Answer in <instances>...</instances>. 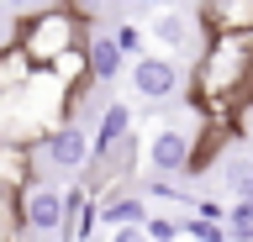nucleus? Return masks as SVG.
I'll use <instances>...</instances> for the list:
<instances>
[{"instance_id": "obj_11", "label": "nucleus", "mask_w": 253, "mask_h": 242, "mask_svg": "<svg viewBox=\"0 0 253 242\" xmlns=\"http://www.w3.org/2000/svg\"><path fill=\"white\" fill-rule=\"evenodd\" d=\"M95 221H100V206H95V195H69V206H63V242H90Z\"/></svg>"}, {"instance_id": "obj_22", "label": "nucleus", "mask_w": 253, "mask_h": 242, "mask_svg": "<svg viewBox=\"0 0 253 242\" xmlns=\"http://www.w3.org/2000/svg\"><path fill=\"white\" fill-rule=\"evenodd\" d=\"M5 5H11V11H27V16H32V11L42 5V0H5Z\"/></svg>"}, {"instance_id": "obj_16", "label": "nucleus", "mask_w": 253, "mask_h": 242, "mask_svg": "<svg viewBox=\"0 0 253 242\" xmlns=\"http://www.w3.org/2000/svg\"><path fill=\"white\" fill-rule=\"evenodd\" d=\"M185 237H195V242H232V232H227V221H211V216H190L185 221Z\"/></svg>"}, {"instance_id": "obj_12", "label": "nucleus", "mask_w": 253, "mask_h": 242, "mask_svg": "<svg viewBox=\"0 0 253 242\" xmlns=\"http://www.w3.org/2000/svg\"><path fill=\"white\" fill-rule=\"evenodd\" d=\"M27 174H32V147L27 142H0V190H16V195H21L32 184Z\"/></svg>"}, {"instance_id": "obj_3", "label": "nucleus", "mask_w": 253, "mask_h": 242, "mask_svg": "<svg viewBox=\"0 0 253 242\" xmlns=\"http://www.w3.org/2000/svg\"><path fill=\"white\" fill-rule=\"evenodd\" d=\"M37 153H42V163H53L63 174H79V169H90V158H95V132H84L79 121H58V127H47Z\"/></svg>"}, {"instance_id": "obj_10", "label": "nucleus", "mask_w": 253, "mask_h": 242, "mask_svg": "<svg viewBox=\"0 0 253 242\" xmlns=\"http://www.w3.org/2000/svg\"><path fill=\"white\" fill-rule=\"evenodd\" d=\"M132 137V105H122V100H111L106 111H100V127H95V158L100 153H111L116 142H126ZM90 158V163H95Z\"/></svg>"}, {"instance_id": "obj_7", "label": "nucleus", "mask_w": 253, "mask_h": 242, "mask_svg": "<svg viewBox=\"0 0 253 242\" xmlns=\"http://www.w3.org/2000/svg\"><path fill=\"white\" fill-rule=\"evenodd\" d=\"M126 64V48L116 42V32H90V79L95 84H116Z\"/></svg>"}, {"instance_id": "obj_23", "label": "nucleus", "mask_w": 253, "mask_h": 242, "mask_svg": "<svg viewBox=\"0 0 253 242\" xmlns=\"http://www.w3.org/2000/svg\"><path fill=\"white\" fill-rule=\"evenodd\" d=\"M137 5H164V0H137Z\"/></svg>"}, {"instance_id": "obj_19", "label": "nucleus", "mask_w": 253, "mask_h": 242, "mask_svg": "<svg viewBox=\"0 0 253 242\" xmlns=\"http://www.w3.org/2000/svg\"><path fill=\"white\" fill-rule=\"evenodd\" d=\"M106 242H153V237H148V226H111Z\"/></svg>"}, {"instance_id": "obj_15", "label": "nucleus", "mask_w": 253, "mask_h": 242, "mask_svg": "<svg viewBox=\"0 0 253 242\" xmlns=\"http://www.w3.org/2000/svg\"><path fill=\"white\" fill-rule=\"evenodd\" d=\"M227 232H232V242H253V200L237 195L227 206Z\"/></svg>"}, {"instance_id": "obj_20", "label": "nucleus", "mask_w": 253, "mask_h": 242, "mask_svg": "<svg viewBox=\"0 0 253 242\" xmlns=\"http://www.w3.org/2000/svg\"><path fill=\"white\" fill-rule=\"evenodd\" d=\"M116 42H122L126 53H137V48H142V32L132 27V21H122V27H116Z\"/></svg>"}, {"instance_id": "obj_8", "label": "nucleus", "mask_w": 253, "mask_h": 242, "mask_svg": "<svg viewBox=\"0 0 253 242\" xmlns=\"http://www.w3.org/2000/svg\"><path fill=\"white\" fill-rule=\"evenodd\" d=\"M201 21L211 32H253V0H201Z\"/></svg>"}, {"instance_id": "obj_13", "label": "nucleus", "mask_w": 253, "mask_h": 242, "mask_svg": "<svg viewBox=\"0 0 253 242\" xmlns=\"http://www.w3.org/2000/svg\"><path fill=\"white\" fill-rule=\"evenodd\" d=\"M148 216L153 210H148L142 195H111V200H100V226H142Z\"/></svg>"}, {"instance_id": "obj_17", "label": "nucleus", "mask_w": 253, "mask_h": 242, "mask_svg": "<svg viewBox=\"0 0 253 242\" xmlns=\"http://www.w3.org/2000/svg\"><path fill=\"white\" fill-rule=\"evenodd\" d=\"M142 226H148V237H153V242H174L179 232H185V221H174V216H148Z\"/></svg>"}, {"instance_id": "obj_18", "label": "nucleus", "mask_w": 253, "mask_h": 242, "mask_svg": "<svg viewBox=\"0 0 253 242\" xmlns=\"http://www.w3.org/2000/svg\"><path fill=\"white\" fill-rule=\"evenodd\" d=\"M227 179H232V195L253 200V163H248V158H237L232 169H227Z\"/></svg>"}, {"instance_id": "obj_21", "label": "nucleus", "mask_w": 253, "mask_h": 242, "mask_svg": "<svg viewBox=\"0 0 253 242\" xmlns=\"http://www.w3.org/2000/svg\"><path fill=\"white\" fill-rule=\"evenodd\" d=\"M63 5H69V11H79V16H84V21H90L95 11H100V0H63Z\"/></svg>"}, {"instance_id": "obj_14", "label": "nucleus", "mask_w": 253, "mask_h": 242, "mask_svg": "<svg viewBox=\"0 0 253 242\" xmlns=\"http://www.w3.org/2000/svg\"><path fill=\"white\" fill-rule=\"evenodd\" d=\"M32 74H37V64L27 58V48H21V42L0 53V84H5V90H21V84H27Z\"/></svg>"}, {"instance_id": "obj_6", "label": "nucleus", "mask_w": 253, "mask_h": 242, "mask_svg": "<svg viewBox=\"0 0 253 242\" xmlns=\"http://www.w3.org/2000/svg\"><path fill=\"white\" fill-rule=\"evenodd\" d=\"M190 132L185 127H158L153 137H148V169L153 174H164V179H174V174H185L190 169Z\"/></svg>"}, {"instance_id": "obj_1", "label": "nucleus", "mask_w": 253, "mask_h": 242, "mask_svg": "<svg viewBox=\"0 0 253 242\" xmlns=\"http://www.w3.org/2000/svg\"><path fill=\"white\" fill-rule=\"evenodd\" d=\"M21 48H27V58L37 69H53L63 58V53H74L90 42V32H84V16L79 11H69V5H37V16L21 27V37H16Z\"/></svg>"}, {"instance_id": "obj_9", "label": "nucleus", "mask_w": 253, "mask_h": 242, "mask_svg": "<svg viewBox=\"0 0 253 242\" xmlns=\"http://www.w3.org/2000/svg\"><path fill=\"white\" fill-rule=\"evenodd\" d=\"M148 32H153V42L164 53H190V42H195V21H190L185 11H158Z\"/></svg>"}, {"instance_id": "obj_5", "label": "nucleus", "mask_w": 253, "mask_h": 242, "mask_svg": "<svg viewBox=\"0 0 253 242\" xmlns=\"http://www.w3.org/2000/svg\"><path fill=\"white\" fill-rule=\"evenodd\" d=\"M126 79H132V90H137L142 100H169L174 90H179V69H174V58H164V53H137Z\"/></svg>"}, {"instance_id": "obj_4", "label": "nucleus", "mask_w": 253, "mask_h": 242, "mask_svg": "<svg viewBox=\"0 0 253 242\" xmlns=\"http://www.w3.org/2000/svg\"><path fill=\"white\" fill-rule=\"evenodd\" d=\"M63 206H69V195H63V190H53V184H27L16 216H21L27 232L47 237V232H63Z\"/></svg>"}, {"instance_id": "obj_2", "label": "nucleus", "mask_w": 253, "mask_h": 242, "mask_svg": "<svg viewBox=\"0 0 253 242\" xmlns=\"http://www.w3.org/2000/svg\"><path fill=\"white\" fill-rule=\"evenodd\" d=\"M248 69H253V37L248 32H216V42H211L206 58H201V74H195L201 100L248 90Z\"/></svg>"}]
</instances>
